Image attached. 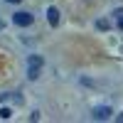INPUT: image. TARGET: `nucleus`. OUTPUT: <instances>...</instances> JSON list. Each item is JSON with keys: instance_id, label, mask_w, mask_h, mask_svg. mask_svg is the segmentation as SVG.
Segmentation results:
<instances>
[{"instance_id": "f03ea898", "label": "nucleus", "mask_w": 123, "mask_h": 123, "mask_svg": "<svg viewBox=\"0 0 123 123\" xmlns=\"http://www.w3.org/2000/svg\"><path fill=\"white\" fill-rule=\"evenodd\" d=\"M111 116H113V108H108V106H96L91 111V118L94 121H108Z\"/></svg>"}, {"instance_id": "0eeeda50", "label": "nucleus", "mask_w": 123, "mask_h": 123, "mask_svg": "<svg viewBox=\"0 0 123 123\" xmlns=\"http://www.w3.org/2000/svg\"><path fill=\"white\" fill-rule=\"evenodd\" d=\"M39 69H42V67H30L27 76H30V79H37V76H39Z\"/></svg>"}, {"instance_id": "1a4fd4ad", "label": "nucleus", "mask_w": 123, "mask_h": 123, "mask_svg": "<svg viewBox=\"0 0 123 123\" xmlns=\"http://www.w3.org/2000/svg\"><path fill=\"white\" fill-rule=\"evenodd\" d=\"M5 3H20V0H5Z\"/></svg>"}, {"instance_id": "9d476101", "label": "nucleus", "mask_w": 123, "mask_h": 123, "mask_svg": "<svg viewBox=\"0 0 123 123\" xmlns=\"http://www.w3.org/2000/svg\"><path fill=\"white\" fill-rule=\"evenodd\" d=\"M3 27H5V22H3V20H0V30H3Z\"/></svg>"}, {"instance_id": "7ed1b4c3", "label": "nucleus", "mask_w": 123, "mask_h": 123, "mask_svg": "<svg viewBox=\"0 0 123 123\" xmlns=\"http://www.w3.org/2000/svg\"><path fill=\"white\" fill-rule=\"evenodd\" d=\"M47 20H49V25H52V27H57V25H59V10H57V7H49V10H47Z\"/></svg>"}, {"instance_id": "20e7f679", "label": "nucleus", "mask_w": 123, "mask_h": 123, "mask_svg": "<svg viewBox=\"0 0 123 123\" xmlns=\"http://www.w3.org/2000/svg\"><path fill=\"white\" fill-rule=\"evenodd\" d=\"M27 64H30V67H42V64H44V59H42V57H37V54H32V57L27 59Z\"/></svg>"}, {"instance_id": "6e6552de", "label": "nucleus", "mask_w": 123, "mask_h": 123, "mask_svg": "<svg viewBox=\"0 0 123 123\" xmlns=\"http://www.w3.org/2000/svg\"><path fill=\"white\" fill-rule=\"evenodd\" d=\"M96 27H98V30H108V22H106V20H98Z\"/></svg>"}, {"instance_id": "39448f33", "label": "nucleus", "mask_w": 123, "mask_h": 123, "mask_svg": "<svg viewBox=\"0 0 123 123\" xmlns=\"http://www.w3.org/2000/svg\"><path fill=\"white\" fill-rule=\"evenodd\" d=\"M0 118H3V121H10V118H12V111H10L7 106H3V108H0Z\"/></svg>"}, {"instance_id": "423d86ee", "label": "nucleus", "mask_w": 123, "mask_h": 123, "mask_svg": "<svg viewBox=\"0 0 123 123\" xmlns=\"http://www.w3.org/2000/svg\"><path fill=\"white\" fill-rule=\"evenodd\" d=\"M113 17L118 20V30H123V7H118L116 12H113Z\"/></svg>"}, {"instance_id": "f257e3e1", "label": "nucleus", "mask_w": 123, "mask_h": 123, "mask_svg": "<svg viewBox=\"0 0 123 123\" xmlns=\"http://www.w3.org/2000/svg\"><path fill=\"white\" fill-rule=\"evenodd\" d=\"M12 22H15L17 27H30V25L35 22V15H30V12H25V10H20V12L12 15Z\"/></svg>"}]
</instances>
